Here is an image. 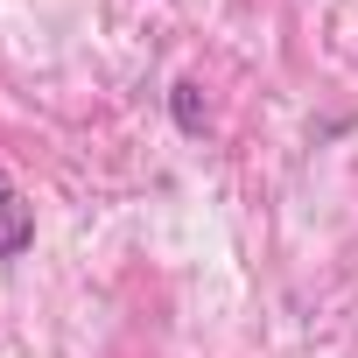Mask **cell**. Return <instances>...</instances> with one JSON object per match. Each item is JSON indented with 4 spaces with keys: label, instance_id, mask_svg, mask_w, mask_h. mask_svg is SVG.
Masks as SVG:
<instances>
[{
    "label": "cell",
    "instance_id": "cell-1",
    "mask_svg": "<svg viewBox=\"0 0 358 358\" xmlns=\"http://www.w3.org/2000/svg\"><path fill=\"white\" fill-rule=\"evenodd\" d=\"M36 246V204L15 190V176L0 169V260H22Z\"/></svg>",
    "mask_w": 358,
    "mask_h": 358
},
{
    "label": "cell",
    "instance_id": "cell-2",
    "mask_svg": "<svg viewBox=\"0 0 358 358\" xmlns=\"http://www.w3.org/2000/svg\"><path fill=\"white\" fill-rule=\"evenodd\" d=\"M169 113H176L183 134H204V92H197V78H183V85L169 92Z\"/></svg>",
    "mask_w": 358,
    "mask_h": 358
}]
</instances>
